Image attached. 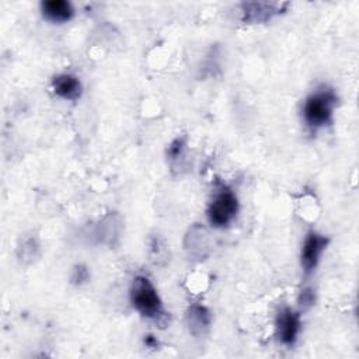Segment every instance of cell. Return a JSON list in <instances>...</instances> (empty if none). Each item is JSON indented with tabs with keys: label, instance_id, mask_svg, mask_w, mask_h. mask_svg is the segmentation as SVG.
<instances>
[{
	"label": "cell",
	"instance_id": "obj_1",
	"mask_svg": "<svg viewBox=\"0 0 359 359\" xmlns=\"http://www.w3.org/2000/svg\"><path fill=\"white\" fill-rule=\"evenodd\" d=\"M129 297L135 310L143 317L154 321L160 327H165L170 323V314L165 311L154 285L147 276L137 275L133 279Z\"/></svg>",
	"mask_w": 359,
	"mask_h": 359
},
{
	"label": "cell",
	"instance_id": "obj_2",
	"mask_svg": "<svg viewBox=\"0 0 359 359\" xmlns=\"http://www.w3.org/2000/svg\"><path fill=\"white\" fill-rule=\"evenodd\" d=\"M337 101L338 97L332 88H317L304 100L302 108L304 123L311 129H318L330 125L332 121L334 109L337 107Z\"/></svg>",
	"mask_w": 359,
	"mask_h": 359
},
{
	"label": "cell",
	"instance_id": "obj_3",
	"mask_svg": "<svg viewBox=\"0 0 359 359\" xmlns=\"http://www.w3.org/2000/svg\"><path fill=\"white\" fill-rule=\"evenodd\" d=\"M238 212V199L236 194L227 188L222 187L213 196L212 202L208 206L206 215L208 220L213 227H226L229 226Z\"/></svg>",
	"mask_w": 359,
	"mask_h": 359
},
{
	"label": "cell",
	"instance_id": "obj_4",
	"mask_svg": "<svg viewBox=\"0 0 359 359\" xmlns=\"http://www.w3.org/2000/svg\"><path fill=\"white\" fill-rule=\"evenodd\" d=\"M328 243V237L317 231H309L306 234L300 251V265L306 273H311L317 268Z\"/></svg>",
	"mask_w": 359,
	"mask_h": 359
},
{
	"label": "cell",
	"instance_id": "obj_5",
	"mask_svg": "<svg viewBox=\"0 0 359 359\" xmlns=\"http://www.w3.org/2000/svg\"><path fill=\"white\" fill-rule=\"evenodd\" d=\"M289 3H273V1H247L241 4L243 21L248 24L266 22L273 17L282 14Z\"/></svg>",
	"mask_w": 359,
	"mask_h": 359
},
{
	"label": "cell",
	"instance_id": "obj_6",
	"mask_svg": "<svg viewBox=\"0 0 359 359\" xmlns=\"http://www.w3.org/2000/svg\"><path fill=\"white\" fill-rule=\"evenodd\" d=\"M275 324H276V335L279 341L286 346L294 345L302 328L300 313L296 310H292L290 307H283L278 313Z\"/></svg>",
	"mask_w": 359,
	"mask_h": 359
},
{
	"label": "cell",
	"instance_id": "obj_7",
	"mask_svg": "<svg viewBox=\"0 0 359 359\" xmlns=\"http://www.w3.org/2000/svg\"><path fill=\"white\" fill-rule=\"evenodd\" d=\"M184 245L191 258H196L201 261L210 254L212 238L206 227L196 223L188 230Z\"/></svg>",
	"mask_w": 359,
	"mask_h": 359
},
{
	"label": "cell",
	"instance_id": "obj_8",
	"mask_svg": "<svg viewBox=\"0 0 359 359\" xmlns=\"http://www.w3.org/2000/svg\"><path fill=\"white\" fill-rule=\"evenodd\" d=\"M121 231H122L121 216L116 212H109L95 226L94 237L97 243L114 247L121 238Z\"/></svg>",
	"mask_w": 359,
	"mask_h": 359
},
{
	"label": "cell",
	"instance_id": "obj_9",
	"mask_svg": "<svg viewBox=\"0 0 359 359\" xmlns=\"http://www.w3.org/2000/svg\"><path fill=\"white\" fill-rule=\"evenodd\" d=\"M53 93L67 101H76L81 97L83 86L77 76L70 73H62L53 77L52 80Z\"/></svg>",
	"mask_w": 359,
	"mask_h": 359
},
{
	"label": "cell",
	"instance_id": "obj_10",
	"mask_svg": "<svg viewBox=\"0 0 359 359\" xmlns=\"http://www.w3.org/2000/svg\"><path fill=\"white\" fill-rule=\"evenodd\" d=\"M41 13L46 21L63 24L73 18L74 8L67 0H45L41 3Z\"/></svg>",
	"mask_w": 359,
	"mask_h": 359
},
{
	"label": "cell",
	"instance_id": "obj_11",
	"mask_svg": "<svg viewBox=\"0 0 359 359\" xmlns=\"http://www.w3.org/2000/svg\"><path fill=\"white\" fill-rule=\"evenodd\" d=\"M212 316L208 307L202 304H192L187 311V325L192 335H202L210 325Z\"/></svg>",
	"mask_w": 359,
	"mask_h": 359
},
{
	"label": "cell",
	"instance_id": "obj_12",
	"mask_svg": "<svg viewBox=\"0 0 359 359\" xmlns=\"http://www.w3.org/2000/svg\"><path fill=\"white\" fill-rule=\"evenodd\" d=\"M38 252H39V243H38L36 237L25 238L17 250L18 258L22 262H32L38 257Z\"/></svg>",
	"mask_w": 359,
	"mask_h": 359
},
{
	"label": "cell",
	"instance_id": "obj_13",
	"mask_svg": "<svg viewBox=\"0 0 359 359\" xmlns=\"http://www.w3.org/2000/svg\"><path fill=\"white\" fill-rule=\"evenodd\" d=\"M90 280V271L84 264H77L73 266L70 273V282L76 286L84 285Z\"/></svg>",
	"mask_w": 359,
	"mask_h": 359
},
{
	"label": "cell",
	"instance_id": "obj_14",
	"mask_svg": "<svg viewBox=\"0 0 359 359\" xmlns=\"http://www.w3.org/2000/svg\"><path fill=\"white\" fill-rule=\"evenodd\" d=\"M316 302V293L311 287H304L300 294H299V306L306 310L309 307H311Z\"/></svg>",
	"mask_w": 359,
	"mask_h": 359
},
{
	"label": "cell",
	"instance_id": "obj_15",
	"mask_svg": "<svg viewBox=\"0 0 359 359\" xmlns=\"http://www.w3.org/2000/svg\"><path fill=\"white\" fill-rule=\"evenodd\" d=\"M143 342H144L146 348H149V349H157V348H158V341H157V338H156L154 335H151V334L144 335Z\"/></svg>",
	"mask_w": 359,
	"mask_h": 359
}]
</instances>
